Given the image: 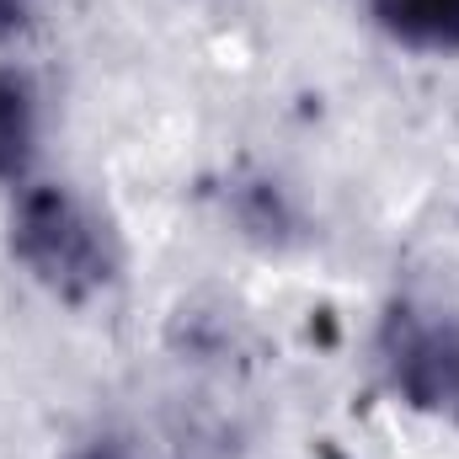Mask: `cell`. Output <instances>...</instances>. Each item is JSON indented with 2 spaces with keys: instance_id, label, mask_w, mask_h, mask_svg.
I'll return each instance as SVG.
<instances>
[{
  "instance_id": "obj_4",
  "label": "cell",
  "mask_w": 459,
  "mask_h": 459,
  "mask_svg": "<svg viewBox=\"0 0 459 459\" xmlns=\"http://www.w3.org/2000/svg\"><path fill=\"white\" fill-rule=\"evenodd\" d=\"M368 16L411 54H459V0H368Z\"/></svg>"
},
{
  "instance_id": "obj_6",
  "label": "cell",
  "mask_w": 459,
  "mask_h": 459,
  "mask_svg": "<svg viewBox=\"0 0 459 459\" xmlns=\"http://www.w3.org/2000/svg\"><path fill=\"white\" fill-rule=\"evenodd\" d=\"M32 5H38V0H0V38L22 32V27H27V16H32Z\"/></svg>"
},
{
  "instance_id": "obj_3",
  "label": "cell",
  "mask_w": 459,
  "mask_h": 459,
  "mask_svg": "<svg viewBox=\"0 0 459 459\" xmlns=\"http://www.w3.org/2000/svg\"><path fill=\"white\" fill-rule=\"evenodd\" d=\"M43 139V102L27 70L0 65V187H27Z\"/></svg>"
},
{
  "instance_id": "obj_5",
  "label": "cell",
  "mask_w": 459,
  "mask_h": 459,
  "mask_svg": "<svg viewBox=\"0 0 459 459\" xmlns=\"http://www.w3.org/2000/svg\"><path fill=\"white\" fill-rule=\"evenodd\" d=\"M70 459H150L139 444H123V438H97V444H86V449H75Z\"/></svg>"
},
{
  "instance_id": "obj_1",
  "label": "cell",
  "mask_w": 459,
  "mask_h": 459,
  "mask_svg": "<svg viewBox=\"0 0 459 459\" xmlns=\"http://www.w3.org/2000/svg\"><path fill=\"white\" fill-rule=\"evenodd\" d=\"M11 256L38 289L65 305L108 294L117 278V240L108 220L65 182H27L11 204Z\"/></svg>"
},
{
  "instance_id": "obj_2",
  "label": "cell",
  "mask_w": 459,
  "mask_h": 459,
  "mask_svg": "<svg viewBox=\"0 0 459 459\" xmlns=\"http://www.w3.org/2000/svg\"><path fill=\"white\" fill-rule=\"evenodd\" d=\"M379 374L390 395L433 422H459V294H401L379 316Z\"/></svg>"
}]
</instances>
